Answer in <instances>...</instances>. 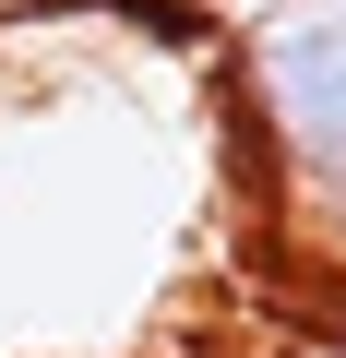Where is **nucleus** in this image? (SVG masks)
Segmentation results:
<instances>
[{
	"label": "nucleus",
	"mask_w": 346,
	"mask_h": 358,
	"mask_svg": "<svg viewBox=\"0 0 346 358\" xmlns=\"http://www.w3.org/2000/svg\"><path fill=\"white\" fill-rule=\"evenodd\" d=\"M239 131L287 203H346V0L275 13L239 60Z\"/></svg>",
	"instance_id": "nucleus-1"
}]
</instances>
